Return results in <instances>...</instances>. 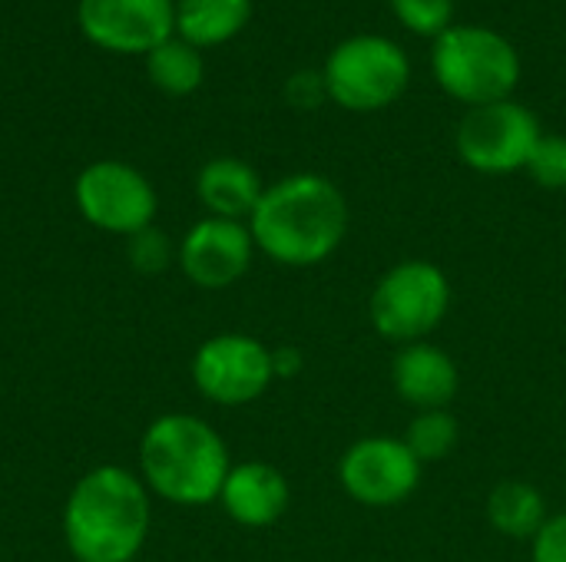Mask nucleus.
<instances>
[{
  "label": "nucleus",
  "mask_w": 566,
  "mask_h": 562,
  "mask_svg": "<svg viewBox=\"0 0 566 562\" xmlns=\"http://www.w3.org/2000/svg\"><path fill=\"white\" fill-rule=\"evenodd\" d=\"M348 219V199L332 179L295 172L275 185H265L245 225L255 252L265 258L285 268H312L342 248Z\"/></svg>",
  "instance_id": "obj_1"
},
{
  "label": "nucleus",
  "mask_w": 566,
  "mask_h": 562,
  "mask_svg": "<svg viewBox=\"0 0 566 562\" xmlns=\"http://www.w3.org/2000/svg\"><path fill=\"white\" fill-rule=\"evenodd\" d=\"M149 527V490L139 474L119 464L83 474L63 507V540L76 562H133Z\"/></svg>",
  "instance_id": "obj_2"
},
{
  "label": "nucleus",
  "mask_w": 566,
  "mask_h": 562,
  "mask_svg": "<svg viewBox=\"0 0 566 562\" xmlns=\"http://www.w3.org/2000/svg\"><path fill=\"white\" fill-rule=\"evenodd\" d=\"M229 470L222 434L196 414H163L139 441V477L166 503L206 507L219 500Z\"/></svg>",
  "instance_id": "obj_3"
},
{
  "label": "nucleus",
  "mask_w": 566,
  "mask_h": 562,
  "mask_svg": "<svg viewBox=\"0 0 566 562\" xmlns=\"http://www.w3.org/2000/svg\"><path fill=\"white\" fill-rule=\"evenodd\" d=\"M431 70L451 99L464 106H488L511 99L521 79V56L504 33L461 23L448 26L434 40Z\"/></svg>",
  "instance_id": "obj_4"
},
{
  "label": "nucleus",
  "mask_w": 566,
  "mask_h": 562,
  "mask_svg": "<svg viewBox=\"0 0 566 562\" xmlns=\"http://www.w3.org/2000/svg\"><path fill=\"white\" fill-rule=\"evenodd\" d=\"M451 311V278L428 258L391 265L368 295V321L391 344L428 341Z\"/></svg>",
  "instance_id": "obj_5"
},
{
  "label": "nucleus",
  "mask_w": 566,
  "mask_h": 562,
  "mask_svg": "<svg viewBox=\"0 0 566 562\" xmlns=\"http://www.w3.org/2000/svg\"><path fill=\"white\" fill-rule=\"evenodd\" d=\"M328 99L352 113H375L405 96L411 83L408 53L378 33H358L342 40L325 60Z\"/></svg>",
  "instance_id": "obj_6"
},
{
  "label": "nucleus",
  "mask_w": 566,
  "mask_h": 562,
  "mask_svg": "<svg viewBox=\"0 0 566 562\" xmlns=\"http://www.w3.org/2000/svg\"><path fill=\"white\" fill-rule=\"evenodd\" d=\"M541 136V123L527 106L501 99L471 106L458 123L454 146L468 169L481 176H511L527 166Z\"/></svg>",
  "instance_id": "obj_7"
},
{
  "label": "nucleus",
  "mask_w": 566,
  "mask_h": 562,
  "mask_svg": "<svg viewBox=\"0 0 566 562\" xmlns=\"http://www.w3.org/2000/svg\"><path fill=\"white\" fill-rule=\"evenodd\" d=\"M189 371L196 391L219 407H245L259 401L275 381L272 348L239 331L206 338L196 348Z\"/></svg>",
  "instance_id": "obj_8"
},
{
  "label": "nucleus",
  "mask_w": 566,
  "mask_h": 562,
  "mask_svg": "<svg viewBox=\"0 0 566 562\" xmlns=\"http://www.w3.org/2000/svg\"><path fill=\"white\" fill-rule=\"evenodd\" d=\"M73 199H76L80 215L93 229L123 235V238L149 229L159 209L153 182L139 169L116 162V159L90 162L76 176Z\"/></svg>",
  "instance_id": "obj_9"
},
{
  "label": "nucleus",
  "mask_w": 566,
  "mask_h": 562,
  "mask_svg": "<svg viewBox=\"0 0 566 562\" xmlns=\"http://www.w3.org/2000/svg\"><path fill=\"white\" fill-rule=\"evenodd\" d=\"M421 477L424 464L401 437H361L348 444L338 460V484L345 497L371 510L401 507L418 494Z\"/></svg>",
  "instance_id": "obj_10"
},
{
  "label": "nucleus",
  "mask_w": 566,
  "mask_h": 562,
  "mask_svg": "<svg viewBox=\"0 0 566 562\" xmlns=\"http://www.w3.org/2000/svg\"><path fill=\"white\" fill-rule=\"evenodd\" d=\"M80 30L113 53H153L176 33L172 0H80Z\"/></svg>",
  "instance_id": "obj_11"
},
{
  "label": "nucleus",
  "mask_w": 566,
  "mask_h": 562,
  "mask_svg": "<svg viewBox=\"0 0 566 562\" xmlns=\"http://www.w3.org/2000/svg\"><path fill=\"white\" fill-rule=\"evenodd\" d=\"M255 258V242L245 222L232 219H199L179 242L176 262L182 275L206 291H222L249 275Z\"/></svg>",
  "instance_id": "obj_12"
},
{
  "label": "nucleus",
  "mask_w": 566,
  "mask_h": 562,
  "mask_svg": "<svg viewBox=\"0 0 566 562\" xmlns=\"http://www.w3.org/2000/svg\"><path fill=\"white\" fill-rule=\"evenodd\" d=\"M391 388L398 401L415 414L448 411L461 391V368L444 348L431 341L401 344L391 358Z\"/></svg>",
  "instance_id": "obj_13"
},
{
  "label": "nucleus",
  "mask_w": 566,
  "mask_h": 562,
  "mask_svg": "<svg viewBox=\"0 0 566 562\" xmlns=\"http://www.w3.org/2000/svg\"><path fill=\"white\" fill-rule=\"evenodd\" d=\"M219 503L232 523L245 530H265L285 517L292 503V490L279 467L262 460H245V464H232Z\"/></svg>",
  "instance_id": "obj_14"
},
{
  "label": "nucleus",
  "mask_w": 566,
  "mask_h": 562,
  "mask_svg": "<svg viewBox=\"0 0 566 562\" xmlns=\"http://www.w3.org/2000/svg\"><path fill=\"white\" fill-rule=\"evenodd\" d=\"M262 192L265 185L259 172L235 156H219L206 162L196 176V195L212 219L249 222Z\"/></svg>",
  "instance_id": "obj_15"
},
{
  "label": "nucleus",
  "mask_w": 566,
  "mask_h": 562,
  "mask_svg": "<svg viewBox=\"0 0 566 562\" xmlns=\"http://www.w3.org/2000/svg\"><path fill=\"white\" fill-rule=\"evenodd\" d=\"M551 520L547 497L531 480H497L488 494V523L504 537L517 543H531L541 527Z\"/></svg>",
  "instance_id": "obj_16"
},
{
  "label": "nucleus",
  "mask_w": 566,
  "mask_h": 562,
  "mask_svg": "<svg viewBox=\"0 0 566 562\" xmlns=\"http://www.w3.org/2000/svg\"><path fill=\"white\" fill-rule=\"evenodd\" d=\"M252 17V0H179L176 33L199 46H219L232 40Z\"/></svg>",
  "instance_id": "obj_17"
},
{
  "label": "nucleus",
  "mask_w": 566,
  "mask_h": 562,
  "mask_svg": "<svg viewBox=\"0 0 566 562\" xmlns=\"http://www.w3.org/2000/svg\"><path fill=\"white\" fill-rule=\"evenodd\" d=\"M146 73L163 93L189 96L202 83V56L192 43L172 36V40L159 43L153 53H146Z\"/></svg>",
  "instance_id": "obj_18"
},
{
  "label": "nucleus",
  "mask_w": 566,
  "mask_h": 562,
  "mask_svg": "<svg viewBox=\"0 0 566 562\" xmlns=\"http://www.w3.org/2000/svg\"><path fill=\"white\" fill-rule=\"evenodd\" d=\"M411 454L428 467V464H441L448 460L458 444H461V421L448 411H418L401 437Z\"/></svg>",
  "instance_id": "obj_19"
},
{
  "label": "nucleus",
  "mask_w": 566,
  "mask_h": 562,
  "mask_svg": "<svg viewBox=\"0 0 566 562\" xmlns=\"http://www.w3.org/2000/svg\"><path fill=\"white\" fill-rule=\"evenodd\" d=\"M524 172L551 192H564L566 189V136L544 132L524 166Z\"/></svg>",
  "instance_id": "obj_20"
},
{
  "label": "nucleus",
  "mask_w": 566,
  "mask_h": 562,
  "mask_svg": "<svg viewBox=\"0 0 566 562\" xmlns=\"http://www.w3.org/2000/svg\"><path fill=\"white\" fill-rule=\"evenodd\" d=\"M391 10L411 33L438 40L451 26L454 0H391Z\"/></svg>",
  "instance_id": "obj_21"
},
{
  "label": "nucleus",
  "mask_w": 566,
  "mask_h": 562,
  "mask_svg": "<svg viewBox=\"0 0 566 562\" xmlns=\"http://www.w3.org/2000/svg\"><path fill=\"white\" fill-rule=\"evenodd\" d=\"M126 255H129V265L143 275H163L172 258H176V248H172V238L149 225L136 235H129V245H126Z\"/></svg>",
  "instance_id": "obj_22"
},
{
  "label": "nucleus",
  "mask_w": 566,
  "mask_h": 562,
  "mask_svg": "<svg viewBox=\"0 0 566 562\" xmlns=\"http://www.w3.org/2000/svg\"><path fill=\"white\" fill-rule=\"evenodd\" d=\"M531 562H566V513H551L531 540Z\"/></svg>",
  "instance_id": "obj_23"
},
{
  "label": "nucleus",
  "mask_w": 566,
  "mask_h": 562,
  "mask_svg": "<svg viewBox=\"0 0 566 562\" xmlns=\"http://www.w3.org/2000/svg\"><path fill=\"white\" fill-rule=\"evenodd\" d=\"M285 99L295 106V109H315L328 99V86H325V76L322 73H312V70H302L295 73L289 83H285Z\"/></svg>",
  "instance_id": "obj_24"
},
{
  "label": "nucleus",
  "mask_w": 566,
  "mask_h": 562,
  "mask_svg": "<svg viewBox=\"0 0 566 562\" xmlns=\"http://www.w3.org/2000/svg\"><path fill=\"white\" fill-rule=\"evenodd\" d=\"M305 358L298 348L292 344H282V348H272V371H275V381H285V378H295L302 371Z\"/></svg>",
  "instance_id": "obj_25"
}]
</instances>
